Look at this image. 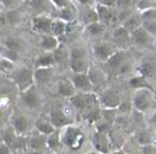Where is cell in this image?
Wrapping results in <instances>:
<instances>
[{"mask_svg": "<svg viewBox=\"0 0 156 154\" xmlns=\"http://www.w3.org/2000/svg\"><path fill=\"white\" fill-rule=\"evenodd\" d=\"M134 110L148 114L156 109V94L153 89H136L132 96Z\"/></svg>", "mask_w": 156, "mask_h": 154, "instance_id": "cell-1", "label": "cell"}, {"mask_svg": "<svg viewBox=\"0 0 156 154\" xmlns=\"http://www.w3.org/2000/svg\"><path fill=\"white\" fill-rule=\"evenodd\" d=\"M61 132V141L62 145L70 148L71 151H79L85 144V135L79 128L72 125H68L59 130Z\"/></svg>", "mask_w": 156, "mask_h": 154, "instance_id": "cell-2", "label": "cell"}, {"mask_svg": "<svg viewBox=\"0 0 156 154\" xmlns=\"http://www.w3.org/2000/svg\"><path fill=\"white\" fill-rule=\"evenodd\" d=\"M69 103L72 108L78 111L90 112L91 110L99 108V100L94 93H79L77 92L71 99H69Z\"/></svg>", "mask_w": 156, "mask_h": 154, "instance_id": "cell-3", "label": "cell"}, {"mask_svg": "<svg viewBox=\"0 0 156 154\" xmlns=\"http://www.w3.org/2000/svg\"><path fill=\"white\" fill-rule=\"evenodd\" d=\"M73 110L75 109L71 105H55V107H52L49 118L54 124V126L61 130L68 125H72L73 124V118H72Z\"/></svg>", "mask_w": 156, "mask_h": 154, "instance_id": "cell-4", "label": "cell"}, {"mask_svg": "<svg viewBox=\"0 0 156 154\" xmlns=\"http://www.w3.org/2000/svg\"><path fill=\"white\" fill-rule=\"evenodd\" d=\"M12 79L20 94L25 93L28 89L35 86V77H34V70L28 66H23L19 70L14 71L12 73Z\"/></svg>", "mask_w": 156, "mask_h": 154, "instance_id": "cell-5", "label": "cell"}, {"mask_svg": "<svg viewBox=\"0 0 156 154\" xmlns=\"http://www.w3.org/2000/svg\"><path fill=\"white\" fill-rule=\"evenodd\" d=\"M118 50L119 49L114 44L105 42V41L97 42L92 46V53H93L94 59L98 63H103V64H105Z\"/></svg>", "mask_w": 156, "mask_h": 154, "instance_id": "cell-6", "label": "cell"}, {"mask_svg": "<svg viewBox=\"0 0 156 154\" xmlns=\"http://www.w3.org/2000/svg\"><path fill=\"white\" fill-rule=\"evenodd\" d=\"M2 142L8 145L13 151H21L28 147V140L25 136H19L12 126L2 132Z\"/></svg>", "mask_w": 156, "mask_h": 154, "instance_id": "cell-7", "label": "cell"}, {"mask_svg": "<svg viewBox=\"0 0 156 154\" xmlns=\"http://www.w3.org/2000/svg\"><path fill=\"white\" fill-rule=\"evenodd\" d=\"M99 105L101 109H118L122 102L120 94L114 89L104 90L99 96Z\"/></svg>", "mask_w": 156, "mask_h": 154, "instance_id": "cell-8", "label": "cell"}, {"mask_svg": "<svg viewBox=\"0 0 156 154\" xmlns=\"http://www.w3.org/2000/svg\"><path fill=\"white\" fill-rule=\"evenodd\" d=\"M92 145L94 149L100 154L112 153V142L107 132L97 131L92 137Z\"/></svg>", "mask_w": 156, "mask_h": 154, "instance_id": "cell-9", "label": "cell"}, {"mask_svg": "<svg viewBox=\"0 0 156 154\" xmlns=\"http://www.w3.org/2000/svg\"><path fill=\"white\" fill-rule=\"evenodd\" d=\"M129 58H132V57L129 56V53H128L127 50H121V49H119V50L104 64L105 71L107 72V74H108V73L115 74V72H117L118 69L124 64L126 60H128Z\"/></svg>", "mask_w": 156, "mask_h": 154, "instance_id": "cell-10", "label": "cell"}, {"mask_svg": "<svg viewBox=\"0 0 156 154\" xmlns=\"http://www.w3.org/2000/svg\"><path fill=\"white\" fill-rule=\"evenodd\" d=\"M112 38H113V42H114L113 44L115 45L118 49L127 50V48L132 45L130 32H128L122 26H118L113 30V32H112Z\"/></svg>", "mask_w": 156, "mask_h": 154, "instance_id": "cell-11", "label": "cell"}, {"mask_svg": "<svg viewBox=\"0 0 156 154\" xmlns=\"http://www.w3.org/2000/svg\"><path fill=\"white\" fill-rule=\"evenodd\" d=\"M70 80L79 93H93L94 86L92 85L87 73H72Z\"/></svg>", "mask_w": 156, "mask_h": 154, "instance_id": "cell-12", "label": "cell"}, {"mask_svg": "<svg viewBox=\"0 0 156 154\" xmlns=\"http://www.w3.org/2000/svg\"><path fill=\"white\" fill-rule=\"evenodd\" d=\"M132 36V44L136 46H150L155 44L156 39L147 32L142 26L137 28L136 30L130 32Z\"/></svg>", "mask_w": 156, "mask_h": 154, "instance_id": "cell-13", "label": "cell"}, {"mask_svg": "<svg viewBox=\"0 0 156 154\" xmlns=\"http://www.w3.org/2000/svg\"><path fill=\"white\" fill-rule=\"evenodd\" d=\"M52 20L49 15H40L34 16L32 20V28L34 32H39L41 35H49L51 34Z\"/></svg>", "mask_w": 156, "mask_h": 154, "instance_id": "cell-14", "label": "cell"}, {"mask_svg": "<svg viewBox=\"0 0 156 154\" xmlns=\"http://www.w3.org/2000/svg\"><path fill=\"white\" fill-rule=\"evenodd\" d=\"M11 125L19 136H26L30 131V121L22 114H15L11 118Z\"/></svg>", "mask_w": 156, "mask_h": 154, "instance_id": "cell-15", "label": "cell"}, {"mask_svg": "<svg viewBox=\"0 0 156 154\" xmlns=\"http://www.w3.org/2000/svg\"><path fill=\"white\" fill-rule=\"evenodd\" d=\"M20 100H21V103L23 104V107L32 110L37 109L41 104V97H40V94L37 93L36 88H35V86L25 93L20 94Z\"/></svg>", "mask_w": 156, "mask_h": 154, "instance_id": "cell-16", "label": "cell"}, {"mask_svg": "<svg viewBox=\"0 0 156 154\" xmlns=\"http://www.w3.org/2000/svg\"><path fill=\"white\" fill-rule=\"evenodd\" d=\"M28 4H29L30 11L35 13V16L51 14L54 9L56 8L51 2V0H32Z\"/></svg>", "mask_w": 156, "mask_h": 154, "instance_id": "cell-17", "label": "cell"}, {"mask_svg": "<svg viewBox=\"0 0 156 154\" xmlns=\"http://www.w3.org/2000/svg\"><path fill=\"white\" fill-rule=\"evenodd\" d=\"M136 72L137 74L147 78L148 80L154 79L156 77V60L150 58L141 60L136 66Z\"/></svg>", "mask_w": 156, "mask_h": 154, "instance_id": "cell-18", "label": "cell"}, {"mask_svg": "<svg viewBox=\"0 0 156 154\" xmlns=\"http://www.w3.org/2000/svg\"><path fill=\"white\" fill-rule=\"evenodd\" d=\"M96 11L98 13L99 22H101L105 26H110V25H115V19H117V12H114L113 8L106 7L103 5H98L96 6Z\"/></svg>", "mask_w": 156, "mask_h": 154, "instance_id": "cell-19", "label": "cell"}, {"mask_svg": "<svg viewBox=\"0 0 156 154\" xmlns=\"http://www.w3.org/2000/svg\"><path fill=\"white\" fill-rule=\"evenodd\" d=\"M87 75L91 80L92 85L94 86V88L97 86L103 85L107 80V72L105 71V69L98 66L96 64H91L90 66V70L87 72Z\"/></svg>", "mask_w": 156, "mask_h": 154, "instance_id": "cell-20", "label": "cell"}, {"mask_svg": "<svg viewBox=\"0 0 156 154\" xmlns=\"http://www.w3.org/2000/svg\"><path fill=\"white\" fill-rule=\"evenodd\" d=\"M156 132L151 128L140 129L135 135V142L139 146H144L149 144H155Z\"/></svg>", "mask_w": 156, "mask_h": 154, "instance_id": "cell-21", "label": "cell"}, {"mask_svg": "<svg viewBox=\"0 0 156 154\" xmlns=\"http://www.w3.org/2000/svg\"><path fill=\"white\" fill-rule=\"evenodd\" d=\"M77 93V90L75 88V86L70 80V78H64L61 79L57 84V94L63 99H71L75 94Z\"/></svg>", "mask_w": 156, "mask_h": 154, "instance_id": "cell-22", "label": "cell"}, {"mask_svg": "<svg viewBox=\"0 0 156 154\" xmlns=\"http://www.w3.org/2000/svg\"><path fill=\"white\" fill-rule=\"evenodd\" d=\"M34 77H35V84L46 86L52 80L54 71L52 69L48 67H36L34 70Z\"/></svg>", "mask_w": 156, "mask_h": 154, "instance_id": "cell-23", "label": "cell"}, {"mask_svg": "<svg viewBox=\"0 0 156 154\" xmlns=\"http://www.w3.org/2000/svg\"><path fill=\"white\" fill-rule=\"evenodd\" d=\"M40 45L44 52H54L61 45V42H59V38H57L56 36L49 34V35H42Z\"/></svg>", "mask_w": 156, "mask_h": 154, "instance_id": "cell-24", "label": "cell"}, {"mask_svg": "<svg viewBox=\"0 0 156 154\" xmlns=\"http://www.w3.org/2000/svg\"><path fill=\"white\" fill-rule=\"evenodd\" d=\"M128 87L130 89H153V86L150 85L149 80L147 78L142 77L140 74L133 75L128 79ZM154 90V89H153Z\"/></svg>", "mask_w": 156, "mask_h": 154, "instance_id": "cell-25", "label": "cell"}, {"mask_svg": "<svg viewBox=\"0 0 156 154\" xmlns=\"http://www.w3.org/2000/svg\"><path fill=\"white\" fill-rule=\"evenodd\" d=\"M35 129L39 131L41 135L44 136H50L57 130L54 126L50 118H46V117H40L39 119L35 122Z\"/></svg>", "mask_w": 156, "mask_h": 154, "instance_id": "cell-26", "label": "cell"}, {"mask_svg": "<svg viewBox=\"0 0 156 154\" xmlns=\"http://www.w3.org/2000/svg\"><path fill=\"white\" fill-rule=\"evenodd\" d=\"M28 147L30 151H44L48 147V136L37 135L28 140Z\"/></svg>", "mask_w": 156, "mask_h": 154, "instance_id": "cell-27", "label": "cell"}, {"mask_svg": "<svg viewBox=\"0 0 156 154\" xmlns=\"http://www.w3.org/2000/svg\"><path fill=\"white\" fill-rule=\"evenodd\" d=\"M54 19L63 20L68 23H72L76 20V12L73 9V7H64V8H59L56 9L54 13Z\"/></svg>", "mask_w": 156, "mask_h": 154, "instance_id": "cell-28", "label": "cell"}, {"mask_svg": "<svg viewBox=\"0 0 156 154\" xmlns=\"http://www.w3.org/2000/svg\"><path fill=\"white\" fill-rule=\"evenodd\" d=\"M69 25L70 23L65 22L63 20L54 19L51 25V35L56 36L57 38L64 37L66 35V32H68V29H69Z\"/></svg>", "mask_w": 156, "mask_h": 154, "instance_id": "cell-29", "label": "cell"}, {"mask_svg": "<svg viewBox=\"0 0 156 154\" xmlns=\"http://www.w3.org/2000/svg\"><path fill=\"white\" fill-rule=\"evenodd\" d=\"M69 64H70V70L72 73H87L90 70V66H91L89 58L69 60Z\"/></svg>", "mask_w": 156, "mask_h": 154, "instance_id": "cell-30", "label": "cell"}, {"mask_svg": "<svg viewBox=\"0 0 156 154\" xmlns=\"http://www.w3.org/2000/svg\"><path fill=\"white\" fill-rule=\"evenodd\" d=\"M142 22L143 21H142V18H141V14L139 13L137 11H135L121 26L124 27V28H126L128 32H132L142 26Z\"/></svg>", "mask_w": 156, "mask_h": 154, "instance_id": "cell-31", "label": "cell"}, {"mask_svg": "<svg viewBox=\"0 0 156 154\" xmlns=\"http://www.w3.org/2000/svg\"><path fill=\"white\" fill-rule=\"evenodd\" d=\"M56 64V60L54 57V52H43L42 55H40L36 58L35 62V66L36 67H48V69H52Z\"/></svg>", "mask_w": 156, "mask_h": 154, "instance_id": "cell-32", "label": "cell"}, {"mask_svg": "<svg viewBox=\"0 0 156 154\" xmlns=\"http://www.w3.org/2000/svg\"><path fill=\"white\" fill-rule=\"evenodd\" d=\"M82 21L85 23V26H89L94 22H99V18H98V13L96 11V7L87 6L83 14H82Z\"/></svg>", "mask_w": 156, "mask_h": 154, "instance_id": "cell-33", "label": "cell"}, {"mask_svg": "<svg viewBox=\"0 0 156 154\" xmlns=\"http://www.w3.org/2000/svg\"><path fill=\"white\" fill-rule=\"evenodd\" d=\"M135 70H136V65L134 63V60L132 58H129L128 60H126L124 64L118 69L114 75H117V77H127V75H129L130 73H133Z\"/></svg>", "mask_w": 156, "mask_h": 154, "instance_id": "cell-34", "label": "cell"}, {"mask_svg": "<svg viewBox=\"0 0 156 154\" xmlns=\"http://www.w3.org/2000/svg\"><path fill=\"white\" fill-rule=\"evenodd\" d=\"M5 16H6V22L8 26L15 27L20 25L21 21H22V14L20 13L16 8L15 9H8L5 13Z\"/></svg>", "mask_w": 156, "mask_h": 154, "instance_id": "cell-35", "label": "cell"}, {"mask_svg": "<svg viewBox=\"0 0 156 154\" xmlns=\"http://www.w3.org/2000/svg\"><path fill=\"white\" fill-rule=\"evenodd\" d=\"M89 58L87 51L84 46L82 45H76L72 46L69 51V60H75V59H86Z\"/></svg>", "mask_w": 156, "mask_h": 154, "instance_id": "cell-36", "label": "cell"}, {"mask_svg": "<svg viewBox=\"0 0 156 154\" xmlns=\"http://www.w3.org/2000/svg\"><path fill=\"white\" fill-rule=\"evenodd\" d=\"M85 32L90 36L96 37V36H99V35H103L106 32V26L103 25L101 22H94V23H91V25L85 27Z\"/></svg>", "mask_w": 156, "mask_h": 154, "instance_id": "cell-37", "label": "cell"}, {"mask_svg": "<svg viewBox=\"0 0 156 154\" xmlns=\"http://www.w3.org/2000/svg\"><path fill=\"white\" fill-rule=\"evenodd\" d=\"M62 145L61 141V132L57 129L54 133H51L50 136H48V148L51 149L52 152H55L56 149H58L59 146Z\"/></svg>", "mask_w": 156, "mask_h": 154, "instance_id": "cell-38", "label": "cell"}, {"mask_svg": "<svg viewBox=\"0 0 156 154\" xmlns=\"http://www.w3.org/2000/svg\"><path fill=\"white\" fill-rule=\"evenodd\" d=\"M0 57L15 63V62L19 60V52L11 50L9 48H7L6 45H0Z\"/></svg>", "mask_w": 156, "mask_h": 154, "instance_id": "cell-39", "label": "cell"}, {"mask_svg": "<svg viewBox=\"0 0 156 154\" xmlns=\"http://www.w3.org/2000/svg\"><path fill=\"white\" fill-rule=\"evenodd\" d=\"M4 45H6L7 48H9L11 50L19 52V53L23 50V43L21 42V39L16 38V37H8L5 41Z\"/></svg>", "mask_w": 156, "mask_h": 154, "instance_id": "cell-40", "label": "cell"}, {"mask_svg": "<svg viewBox=\"0 0 156 154\" xmlns=\"http://www.w3.org/2000/svg\"><path fill=\"white\" fill-rule=\"evenodd\" d=\"M13 72H14L13 62L0 57V73H2V74H8V73H13Z\"/></svg>", "mask_w": 156, "mask_h": 154, "instance_id": "cell-41", "label": "cell"}, {"mask_svg": "<svg viewBox=\"0 0 156 154\" xmlns=\"http://www.w3.org/2000/svg\"><path fill=\"white\" fill-rule=\"evenodd\" d=\"M156 7V1L155 0H140L139 4H137L135 8L139 13H142L147 9H150V8H155Z\"/></svg>", "mask_w": 156, "mask_h": 154, "instance_id": "cell-42", "label": "cell"}, {"mask_svg": "<svg viewBox=\"0 0 156 154\" xmlns=\"http://www.w3.org/2000/svg\"><path fill=\"white\" fill-rule=\"evenodd\" d=\"M134 110V107H133V103H132V100L130 101H122L121 104L119 105L118 108V112L120 114H124V115H130Z\"/></svg>", "mask_w": 156, "mask_h": 154, "instance_id": "cell-43", "label": "cell"}, {"mask_svg": "<svg viewBox=\"0 0 156 154\" xmlns=\"http://www.w3.org/2000/svg\"><path fill=\"white\" fill-rule=\"evenodd\" d=\"M54 57H55V60H56V63H63L66 58H69V52H66L59 45L58 48L54 51Z\"/></svg>", "mask_w": 156, "mask_h": 154, "instance_id": "cell-44", "label": "cell"}, {"mask_svg": "<svg viewBox=\"0 0 156 154\" xmlns=\"http://www.w3.org/2000/svg\"><path fill=\"white\" fill-rule=\"evenodd\" d=\"M142 27L156 39V21H143Z\"/></svg>", "mask_w": 156, "mask_h": 154, "instance_id": "cell-45", "label": "cell"}, {"mask_svg": "<svg viewBox=\"0 0 156 154\" xmlns=\"http://www.w3.org/2000/svg\"><path fill=\"white\" fill-rule=\"evenodd\" d=\"M140 14H141L142 21H156V7L147 9Z\"/></svg>", "mask_w": 156, "mask_h": 154, "instance_id": "cell-46", "label": "cell"}, {"mask_svg": "<svg viewBox=\"0 0 156 154\" xmlns=\"http://www.w3.org/2000/svg\"><path fill=\"white\" fill-rule=\"evenodd\" d=\"M21 0H0V5L7 9H15Z\"/></svg>", "mask_w": 156, "mask_h": 154, "instance_id": "cell-47", "label": "cell"}, {"mask_svg": "<svg viewBox=\"0 0 156 154\" xmlns=\"http://www.w3.org/2000/svg\"><path fill=\"white\" fill-rule=\"evenodd\" d=\"M140 151H141V154H156V144L140 146Z\"/></svg>", "mask_w": 156, "mask_h": 154, "instance_id": "cell-48", "label": "cell"}, {"mask_svg": "<svg viewBox=\"0 0 156 154\" xmlns=\"http://www.w3.org/2000/svg\"><path fill=\"white\" fill-rule=\"evenodd\" d=\"M51 2L55 5L56 9L64 8V7H73L71 4V0H51Z\"/></svg>", "mask_w": 156, "mask_h": 154, "instance_id": "cell-49", "label": "cell"}, {"mask_svg": "<svg viewBox=\"0 0 156 154\" xmlns=\"http://www.w3.org/2000/svg\"><path fill=\"white\" fill-rule=\"evenodd\" d=\"M134 6L132 0H118L117 7L118 9H127V8H132Z\"/></svg>", "mask_w": 156, "mask_h": 154, "instance_id": "cell-50", "label": "cell"}, {"mask_svg": "<svg viewBox=\"0 0 156 154\" xmlns=\"http://www.w3.org/2000/svg\"><path fill=\"white\" fill-rule=\"evenodd\" d=\"M9 103H11V100L6 94H0V109L6 110L9 105Z\"/></svg>", "mask_w": 156, "mask_h": 154, "instance_id": "cell-51", "label": "cell"}, {"mask_svg": "<svg viewBox=\"0 0 156 154\" xmlns=\"http://www.w3.org/2000/svg\"><path fill=\"white\" fill-rule=\"evenodd\" d=\"M98 5H103L106 7H111V8H115L117 7L118 0H97Z\"/></svg>", "mask_w": 156, "mask_h": 154, "instance_id": "cell-52", "label": "cell"}, {"mask_svg": "<svg viewBox=\"0 0 156 154\" xmlns=\"http://www.w3.org/2000/svg\"><path fill=\"white\" fill-rule=\"evenodd\" d=\"M148 125H149V128H151L156 132V109L150 115L149 121H148Z\"/></svg>", "mask_w": 156, "mask_h": 154, "instance_id": "cell-53", "label": "cell"}, {"mask_svg": "<svg viewBox=\"0 0 156 154\" xmlns=\"http://www.w3.org/2000/svg\"><path fill=\"white\" fill-rule=\"evenodd\" d=\"M0 154H13V149L5 142L0 144Z\"/></svg>", "mask_w": 156, "mask_h": 154, "instance_id": "cell-54", "label": "cell"}, {"mask_svg": "<svg viewBox=\"0 0 156 154\" xmlns=\"http://www.w3.org/2000/svg\"><path fill=\"white\" fill-rule=\"evenodd\" d=\"M77 1L83 6H91L92 4V0H77Z\"/></svg>", "mask_w": 156, "mask_h": 154, "instance_id": "cell-55", "label": "cell"}, {"mask_svg": "<svg viewBox=\"0 0 156 154\" xmlns=\"http://www.w3.org/2000/svg\"><path fill=\"white\" fill-rule=\"evenodd\" d=\"M29 154H46L44 151H30Z\"/></svg>", "mask_w": 156, "mask_h": 154, "instance_id": "cell-56", "label": "cell"}, {"mask_svg": "<svg viewBox=\"0 0 156 154\" xmlns=\"http://www.w3.org/2000/svg\"><path fill=\"white\" fill-rule=\"evenodd\" d=\"M84 154H100V153L94 149V151H89V152H86V153H84Z\"/></svg>", "mask_w": 156, "mask_h": 154, "instance_id": "cell-57", "label": "cell"}, {"mask_svg": "<svg viewBox=\"0 0 156 154\" xmlns=\"http://www.w3.org/2000/svg\"><path fill=\"white\" fill-rule=\"evenodd\" d=\"M4 112H5V110L0 109V119L2 118V116H4Z\"/></svg>", "mask_w": 156, "mask_h": 154, "instance_id": "cell-58", "label": "cell"}, {"mask_svg": "<svg viewBox=\"0 0 156 154\" xmlns=\"http://www.w3.org/2000/svg\"><path fill=\"white\" fill-rule=\"evenodd\" d=\"M132 1H133V5H134V6H136L137 4H139V1H140V0H132Z\"/></svg>", "mask_w": 156, "mask_h": 154, "instance_id": "cell-59", "label": "cell"}, {"mask_svg": "<svg viewBox=\"0 0 156 154\" xmlns=\"http://www.w3.org/2000/svg\"><path fill=\"white\" fill-rule=\"evenodd\" d=\"M23 1H26V2H29V1H32V0H23Z\"/></svg>", "mask_w": 156, "mask_h": 154, "instance_id": "cell-60", "label": "cell"}, {"mask_svg": "<svg viewBox=\"0 0 156 154\" xmlns=\"http://www.w3.org/2000/svg\"><path fill=\"white\" fill-rule=\"evenodd\" d=\"M49 154H56V153H55V152H52V153H49Z\"/></svg>", "mask_w": 156, "mask_h": 154, "instance_id": "cell-61", "label": "cell"}, {"mask_svg": "<svg viewBox=\"0 0 156 154\" xmlns=\"http://www.w3.org/2000/svg\"><path fill=\"white\" fill-rule=\"evenodd\" d=\"M154 46H155V48H156V41H155V44H154Z\"/></svg>", "mask_w": 156, "mask_h": 154, "instance_id": "cell-62", "label": "cell"}, {"mask_svg": "<svg viewBox=\"0 0 156 154\" xmlns=\"http://www.w3.org/2000/svg\"><path fill=\"white\" fill-rule=\"evenodd\" d=\"M155 1H156V0H155Z\"/></svg>", "mask_w": 156, "mask_h": 154, "instance_id": "cell-63", "label": "cell"}]
</instances>
